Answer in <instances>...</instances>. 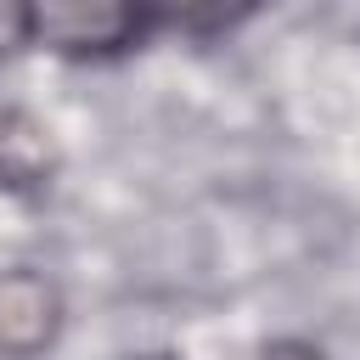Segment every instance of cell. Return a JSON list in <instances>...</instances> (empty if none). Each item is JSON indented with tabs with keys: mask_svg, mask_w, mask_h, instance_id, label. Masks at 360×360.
<instances>
[{
	"mask_svg": "<svg viewBox=\"0 0 360 360\" xmlns=\"http://www.w3.org/2000/svg\"><path fill=\"white\" fill-rule=\"evenodd\" d=\"M28 22L62 56H112L141 34L135 0H28Z\"/></svg>",
	"mask_w": 360,
	"mask_h": 360,
	"instance_id": "obj_1",
	"label": "cell"
},
{
	"mask_svg": "<svg viewBox=\"0 0 360 360\" xmlns=\"http://www.w3.org/2000/svg\"><path fill=\"white\" fill-rule=\"evenodd\" d=\"M56 326H62V298H56V287H51L39 270H28V264L0 270V354L34 360L39 349H51Z\"/></svg>",
	"mask_w": 360,
	"mask_h": 360,
	"instance_id": "obj_2",
	"label": "cell"
},
{
	"mask_svg": "<svg viewBox=\"0 0 360 360\" xmlns=\"http://www.w3.org/2000/svg\"><path fill=\"white\" fill-rule=\"evenodd\" d=\"M259 0H135L141 22H169V28H191V34H214L231 28L236 17H248Z\"/></svg>",
	"mask_w": 360,
	"mask_h": 360,
	"instance_id": "obj_3",
	"label": "cell"
},
{
	"mask_svg": "<svg viewBox=\"0 0 360 360\" xmlns=\"http://www.w3.org/2000/svg\"><path fill=\"white\" fill-rule=\"evenodd\" d=\"M28 39H34L28 0H0V62H6V56H17Z\"/></svg>",
	"mask_w": 360,
	"mask_h": 360,
	"instance_id": "obj_4",
	"label": "cell"
},
{
	"mask_svg": "<svg viewBox=\"0 0 360 360\" xmlns=\"http://www.w3.org/2000/svg\"><path fill=\"white\" fill-rule=\"evenodd\" d=\"M253 360H326L321 349H309V343H264Z\"/></svg>",
	"mask_w": 360,
	"mask_h": 360,
	"instance_id": "obj_5",
	"label": "cell"
},
{
	"mask_svg": "<svg viewBox=\"0 0 360 360\" xmlns=\"http://www.w3.org/2000/svg\"><path fill=\"white\" fill-rule=\"evenodd\" d=\"M158 360H163V354H158Z\"/></svg>",
	"mask_w": 360,
	"mask_h": 360,
	"instance_id": "obj_6",
	"label": "cell"
}]
</instances>
